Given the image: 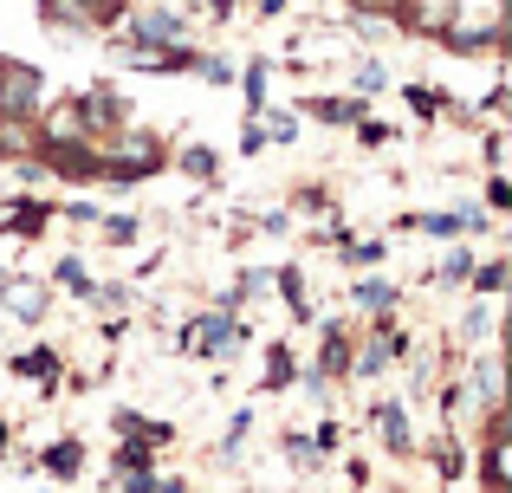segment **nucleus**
I'll list each match as a JSON object with an SVG mask.
<instances>
[{
	"label": "nucleus",
	"mask_w": 512,
	"mask_h": 493,
	"mask_svg": "<svg viewBox=\"0 0 512 493\" xmlns=\"http://www.w3.org/2000/svg\"><path fill=\"white\" fill-rule=\"evenodd\" d=\"M46 111V72L33 59L0 52V124H33Z\"/></svg>",
	"instance_id": "obj_1"
},
{
	"label": "nucleus",
	"mask_w": 512,
	"mask_h": 493,
	"mask_svg": "<svg viewBox=\"0 0 512 493\" xmlns=\"http://www.w3.org/2000/svg\"><path fill=\"white\" fill-rule=\"evenodd\" d=\"M467 396H480V403H487V416H500V403H506L500 351H480V357H474V377H467Z\"/></svg>",
	"instance_id": "obj_7"
},
{
	"label": "nucleus",
	"mask_w": 512,
	"mask_h": 493,
	"mask_svg": "<svg viewBox=\"0 0 512 493\" xmlns=\"http://www.w3.org/2000/svg\"><path fill=\"white\" fill-rule=\"evenodd\" d=\"M175 169H182L188 182H214L221 176V156H214L208 143H182V150H175Z\"/></svg>",
	"instance_id": "obj_16"
},
{
	"label": "nucleus",
	"mask_w": 512,
	"mask_h": 493,
	"mask_svg": "<svg viewBox=\"0 0 512 493\" xmlns=\"http://www.w3.org/2000/svg\"><path fill=\"white\" fill-rule=\"evenodd\" d=\"M266 150V130H260V117H247L240 124V156H260Z\"/></svg>",
	"instance_id": "obj_26"
},
{
	"label": "nucleus",
	"mask_w": 512,
	"mask_h": 493,
	"mask_svg": "<svg viewBox=\"0 0 512 493\" xmlns=\"http://www.w3.org/2000/svg\"><path fill=\"white\" fill-rule=\"evenodd\" d=\"M493 338V299H480V305H467V318H461V344H487Z\"/></svg>",
	"instance_id": "obj_20"
},
{
	"label": "nucleus",
	"mask_w": 512,
	"mask_h": 493,
	"mask_svg": "<svg viewBox=\"0 0 512 493\" xmlns=\"http://www.w3.org/2000/svg\"><path fill=\"white\" fill-rule=\"evenodd\" d=\"M344 253H350V266H376L383 260V241H344Z\"/></svg>",
	"instance_id": "obj_25"
},
{
	"label": "nucleus",
	"mask_w": 512,
	"mask_h": 493,
	"mask_svg": "<svg viewBox=\"0 0 512 493\" xmlns=\"http://www.w3.org/2000/svg\"><path fill=\"white\" fill-rule=\"evenodd\" d=\"M461 13L467 0H396V26L402 33H428V39H441Z\"/></svg>",
	"instance_id": "obj_5"
},
{
	"label": "nucleus",
	"mask_w": 512,
	"mask_h": 493,
	"mask_svg": "<svg viewBox=\"0 0 512 493\" xmlns=\"http://www.w3.org/2000/svg\"><path fill=\"white\" fill-rule=\"evenodd\" d=\"M383 85H389V65L376 59V52H363V59H350V98H376Z\"/></svg>",
	"instance_id": "obj_15"
},
{
	"label": "nucleus",
	"mask_w": 512,
	"mask_h": 493,
	"mask_svg": "<svg viewBox=\"0 0 512 493\" xmlns=\"http://www.w3.org/2000/svg\"><path fill=\"white\" fill-rule=\"evenodd\" d=\"M247 338H253V331L240 325L234 312H221V305H208V312H195V318L182 325V351H188V357H201V364H214V357L240 351Z\"/></svg>",
	"instance_id": "obj_2"
},
{
	"label": "nucleus",
	"mask_w": 512,
	"mask_h": 493,
	"mask_svg": "<svg viewBox=\"0 0 512 493\" xmlns=\"http://www.w3.org/2000/svg\"><path fill=\"white\" fill-rule=\"evenodd\" d=\"M52 279H59L65 292H78V299H91V286H98V279H91V266L78 260V253H65V260L52 266Z\"/></svg>",
	"instance_id": "obj_19"
},
{
	"label": "nucleus",
	"mask_w": 512,
	"mask_h": 493,
	"mask_svg": "<svg viewBox=\"0 0 512 493\" xmlns=\"http://www.w3.org/2000/svg\"><path fill=\"white\" fill-rule=\"evenodd\" d=\"M59 364H65V357L52 351V344H33V351H20V357H13V377L46 383V390H52V383H59Z\"/></svg>",
	"instance_id": "obj_10"
},
{
	"label": "nucleus",
	"mask_w": 512,
	"mask_h": 493,
	"mask_svg": "<svg viewBox=\"0 0 512 493\" xmlns=\"http://www.w3.org/2000/svg\"><path fill=\"white\" fill-rule=\"evenodd\" d=\"M512 208V182L506 176H487V215H506Z\"/></svg>",
	"instance_id": "obj_24"
},
{
	"label": "nucleus",
	"mask_w": 512,
	"mask_h": 493,
	"mask_svg": "<svg viewBox=\"0 0 512 493\" xmlns=\"http://www.w3.org/2000/svg\"><path fill=\"white\" fill-rule=\"evenodd\" d=\"M376 429H383L389 455H409V448H415V429H409V409H402V403H376Z\"/></svg>",
	"instance_id": "obj_11"
},
{
	"label": "nucleus",
	"mask_w": 512,
	"mask_h": 493,
	"mask_svg": "<svg viewBox=\"0 0 512 493\" xmlns=\"http://www.w3.org/2000/svg\"><path fill=\"white\" fill-rule=\"evenodd\" d=\"M0 312H7L13 325H46L52 279L46 273H0Z\"/></svg>",
	"instance_id": "obj_3"
},
{
	"label": "nucleus",
	"mask_w": 512,
	"mask_h": 493,
	"mask_svg": "<svg viewBox=\"0 0 512 493\" xmlns=\"http://www.w3.org/2000/svg\"><path fill=\"white\" fill-rule=\"evenodd\" d=\"M467 286H474V292H487V299H493V292L506 286V260H474V279H467Z\"/></svg>",
	"instance_id": "obj_23"
},
{
	"label": "nucleus",
	"mask_w": 512,
	"mask_h": 493,
	"mask_svg": "<svg viewBox=\"0 0 512 493\" xmlns=\"http://www.w3.org/2000/svg\"><path fill=\"white\" fill-rule=\"evenodd\" d=\"M318 377H350V331L325 325V344H318Z\"/></svg>",
	"instance_id": "obj_12"
},
{
	"label": "nucleus",
	"mask_w": 512,
	"mask_h": 493,
	"mask_svg": "<svg viewBox=\"0 0 512 493\" xmlns=\"http://www.w3.org/2000/svg\"><path fill=\"white\" fill-rule=\"evenodd\" d=\"M286 7H292V0H253V13H260V20H279Z\"/></svg>",
	"instance_id": "obj_27"
},
{
	"label": "nucleus",
	"mask_w": 512,
	"mask_h": 493,
	"mask_svg": "<svg viewBox=\"0 0 512 493\" xmlns=\"http://www.w3.org/2000/svg\"><path fill=\"white\" fill-rule=\"evenodd\" d=\"M266 78H273V65H266V59H247V65H240V91H247V117H253V111H266Z\"/></svg>",
	"instance_id": "obj_17"
},
{
	"label": "nucleus",
	"mask_w": 512,
	"mask_h": 493,
	"mask_svg": "<svg viewBox=\"0 0 512 493\" xmlns=\"http://www.w3.org/2000/svg\"><path fill=\"white\" fill-rule=\"evenodd\" d=\"M474 279V247H454V253H441V266H435V286H467Z\"/></svg>",
	"instance_id": "obj_18"
},
{
	"label": "nucleus",
	"mask_w": 512,
	"mask_h": 493,
	"mask_svg": "<svg viewBox=\"0 0 512 493\" xmlns=\"http://www.w3.org/2000/svg\"><path fill=\"white\" fill-rule=\"evenodd\" d=\"M39 26H46V33H59V39H98L78 0H39Z\"/></svg>",
	"instance_id": "obj_8"
},
{
	"label": "nucleus",
	"mask_w": 512,
	"mask_h": 493,
	"mask_svg": "<svg viewBox=\"0 0 512 493\" xmlns=\"http://www.w3.org/2000/svg\"><path fill=\"white\" fill-rule=\"evenodd\" d=\"M286 383H299V364H292L286 344H273L266 351V390H286Z\"/></svg>",
	"instance_id": "obj_22"
},
{
	"label": "nucleus",
	"mask_w": 512,
	"mask_h": 493,
	"mask_svg": "<svg viewBox=\"0 0 512 493\" xmlns=\"http://www.w3.org/2000/svg\"><path fill=\"white\" fill-rule=\"evenodd\" d=\"M273 286H279V299H286L292 318H312V286H305V266H279Z\"/></svg>",
	"instance_id": "obj_14"
},
{
	"label": "nucleus",
	"mask_w": 512,
	"mask_h": 493,
	"mask_svg": "<svg viewBox=\"0 0 512 493\" xmlns=\"http://www.w3.org/2000/svg\"><path fill=\"white\" fill-rule=\"evenodd\" d=\"M396 305H402V286H396V279H383V273L350 279V312H357V318H389Z\"/></svg>",
	"instance_id": "obj_6"
},
{
	"label": "nucleus",
	"mask_w": 512,
	"mask_h": 493,
	"mask_svg": "<svg viewBox=\"0 0 512 493\" xmlns=\"http://www.w3.org/2000/svg\"><path fill=\"white\" fill-rule=\"evenodd\" d=\"M124 46H188V20L175 7H130Z\"/></svg>",
	"instance_id": "obj_4"
},
{
	"label": "nucleus",
	"mask_w": 512,
	"mask_h": 493,
	"mask_svg": "<svg viewBox=\"0 0 512 493\" xmlns=\"http://www.w3.org/2000/svg\"><path fill=\"white\" fill-rule=\"evenodd\" d=\"M299 111L318 117V124H331V130H357L363 117H370V111H363V98H305Z\"/></svg>",
	"instance_id": "obj_9"
},
{
	"label": "nucleus",
	"mask_w": 512,
	"mask_h": 493,
	"mask_svg": "<svg viewBox=\"0 0 512 493\" xmlns=\"http://www.w3.org/2000/svg\"><path fill=\"white\" fill-rule=\"evenodd\" d=\"M98 234H104V247H130L143 234V221L137 215H98Z\"/></svg>",
	"instance_id": "obj_21"
},
{
	"label": "nucleus",
	"mask_w": 512,
	"mask_h": 493,
	"mask_svg": "<svg viewBox=\"0 0 512 493\" xmlns=\"http://www.w3.org/2000/svg\"><path fill=\"white\" fill-rule=\"evenodd\" d=\"M39 468H46L52 481H72V474H85V442H72V435H65V442H52L46 455H39Z\"/></svg>",
	"instance_id": "obj_13"
}]
</instances>
